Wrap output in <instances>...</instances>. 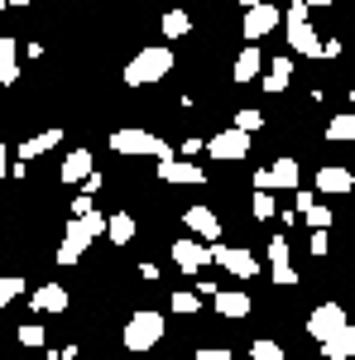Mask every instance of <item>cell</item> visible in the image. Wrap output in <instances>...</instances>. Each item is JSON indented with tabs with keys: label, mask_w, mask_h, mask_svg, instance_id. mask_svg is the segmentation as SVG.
I'll return each instance as SVG.
<instances>
[{
	"label": "cell",
	"mask_w": 355,
	"mask_h": 360,
	"mask_svg": "<svg viewBox=\"0 0 355 360\" xmlns=\"http://www.w3.org/2000/svg\"><path fill=\"white\" fill-rule=\"evenodd\" d=\"M101 236H106V217H101L96 207H91L86 217H72V221L63 226V245H58V264H77V259L86 255V245H91V240H101Z\"/></svg>",
	"instance_id": "6da1fadb"
},
{
	"label": "cell",
	"mask_w": 355,
	"mask_h": 360,
	"mask_svg": "<svg viewBox=\"0 0 355 360\" xmlns=\"http://www.w3.org/2000/svg\"><path fill=\"white\" fill-rule=\"evenodd\" d=\"M168 72H173V49L168 44H149V49H139L130 63H125V86H154L164 82Z\"/></svg>",
	"instance_id": "7a4b0ae2"
},
{
	"label": "cell",
	"mask_w": 355,
	"mask_h": 360,
	"mask_svg": "<svg viewBox=\"0 0 355 360\" xmlns=\"http://www.w3.org/2000/svg\"><path fill=\"white\" fill-rule=\"evenodd\" d=\"M164 312H154V307H139L135 317L125 322V332H120V346L125 351H154L159 341H164Z\"/></svg>",
	"instance_id": "3957f363"
},
{
	"label": "cell",
	"mask_w": 355,
	"mask_h": 360,
	"mask_svg": "<svg viewBox=\"0 0 355 360\" xmlns=\"http://www.w3.org/2000/svg\"><path fill=\"white\" fill-rule=\"evenodd\" d=\"M110 149L115 154H144V159H168L173 144L154 130H139V125H125V130H110Z\"/></svg>",
	"instance_id": "277c9868"
},
{
	"label": "cell",
	"mask_w": 355,
	"mask_h": 360,
	"mask_svg": "<svg viewBox=\"0 0 355 360\" xmlns=\"http://www.w3.org/2000/svg\"><path fill=\"white\" fill-rule=\"evenodd\" d=\"M207 250H212V264H221L231 278H240V283H250V278L259 274V259H254V250L245 245H221V240H207Z\"/></svg>",
	"instance_id": "5b68a950"
},
{
	"label": "cell",
	"mask_w": 355,
	"mask_h": 360,
	"mask_svg": "<svg viewBox=\"0 0 355 360\" xmlns=\"http://www.w3.org/2000/svg\"><path fill=\"white\" fill-rule=\"evenodd\" d=\"M278 25H283V10L269 5V0H254V5H245V15H240V34H245L250 44H259V39L273 34Z\"/></svg>",
	"instance_id": "8992f818"
},
{
	"label": "cell",
	"mask_w": 355,
	"mask_h": 360,
	"mask_svg": "<svg viewBox=\"0 0 355 360\" xmlns=\"http://www.w3.org/2000/svg\"><path fill=\"white\" fill-rule=\"evenodd\" d=\"M250 130H240V125H231V130H217V135L207 139V154L217 159V164H240L250 154Z\"/></svg>",
	"instance_id": "52a82bcc"
},
{
	"label": "cell",
	"mask_w": 355,
	"mask_h": 360,
	"mask_svg": "<svg viewBox=\"0 0 355 360\" xmlns=\"http://www.w3.org/2000/svg\"><path fill=\"white\" fill-rule=\"evenodd\" d=\"M168 255H173V264H178L188 278H197L207 264H212V250H207V240H197V236H178V240L168 245Z\"/></svg>",
	"instance_id": "ba28073f"
},
{
	"label": "cell",
	"mask_w": 355,
	"mask_h": 360,
	"mask_svg": "<svg viewBox=\"0 0 355 360\" xmlns=\"http://www.w3.org/2000/svg\"><path fill=\"white\" fill-rule=\"evenodd\" d=\"M346 322H351V317H346V307H341V303H317L312 312H307V322H302V327H307L312 341H327V336L341 332Z\"/></svg>",
	"instance_id": "9c48e42d"
},
{
	"label": "cell",
	"mask_w": 355,
	"mask_h": 360,
	"mask_svg": "<svg viewBox=\"0 0 355 360\" xmlns=\"http://www.w3.org/2000/svg\"><path fill=\"white\" fill-rule=\"evenodd\" d=\"M298 178H302V168L298 159H273L269 168H254V188H264V193H273V188H298Z\"/></svg>",
	"instance_id": "30bf717a"
},
{
	"label": "cell",
	"mask_w": 355,
	"mask_h": 360,
	"mask_svg": "<svg viewBox=\"0 0 355 360\" xmlns=\"http://www.w3.org/2000/svg\"><path fill=\"white\" fill-rule=\"evenodd\" d=\"M269 278L278 288H298V269H293V245L283 240V236H273L269 240Z\"/></svg>",
	"instance_id": "8fae6325"
},
{
	"label": "cell",
	"mask_w": 355,
	"mask_h": 360,
	"mask_svg": "<svg viewBox=\"0 0 355 360\" xmlns=\"http://www.w3.org/2000/svg\"><path fill=\"white\" fill-rule=\"evenodd\" d=\"M288 25V53H302V58H322V39L312 29V15L307 20H283Z\"/></svg>",
	"instance_id": "7c38bea8"
},
{
	"label": "cell",
	"mask_w": 355,
	"mask_h": 360,
	"mask_svg": "<svg viewBox=\"0 0 355 360\" xmlns=\"http://www.w3.org/2000/svg\"><path fill=\"white\" fill-rule=\"evenodd\" d=\"M212 307H217V317H226V322H240V317H250V293L245 288H217L212 293Z\"/></svg>",
	"instance_id": "4fadbf2b"
},
{
	"label": "cell",
	"mask_w": 355,
	"mask_h": 360,
	"mask_svg": "<svg viewBox=\"0 0 355 360\" xmlns=\"http://www.w3.org/2000/svg\"><path fill=\"white\" fill-rule=\"evenodd\" d=\"M159 178L164 183H207V168H197L192 159H178V154H168V159H159Z\"/></svg>",
	"instance_id": "5bb4252c"
},
{
	"label": "cell",
	"mask_w": 355,
	"mask_h": 360,
	"mask_svg": "<svg viewBox=\"0 0 355 360\" xmlns=\"http://www.w3.org/2000/svg\"><path fill=\"white\" fill-rule=\"evenodd\" d=\"M183 226L197 240H221V217L212 207H183Z\"/></svg>",
	"instance_id": "9a60e30c"
},
{
	"label": "cell",
	"mask_w": 355,
	"mask_h": 360,
	"mask_svg": "<svg viewBox=\"0 0 355 360\" xmlns=\"http://www.w3.org/2000/svg\"><path fill=\"white\" fill-rule=\"evenodd\" d=\"M29 303H34V312H67L72 293H67L63 283H39V288L29 293Z\"/></svg>",
	"instance_id": "2e32d148"
},
{
	"label": "cell",
	"mask_w": 355,
	"mask_h": 360,
	"mask_svg": "<svg viewBox=\"0 0 355 360\" xmlns=\"http://www.w3.org/2000/svg\"><path fill=\"white\" fill-rule=\"evenodd\" d=\"M288 82H293V53H273L269 68H264V91L283 96V91H288Z\"/></svg>",
	"instance_id": "e0dca14e"
},
{
	"label": "cell",
	"mask_w": 355,
	"mask_h": 360,
	"mask_svg": "<svg viewBox=\"0 0 355 360\" xmlns=\"http://www.w3.org/2000/svg\"><path fill=\"white\" fill-rule=\"evenodd\" d=\"M317 346H322V360H355V322H346L341 332H331Z\"/></svg>",
	"instance_id": "ac0fdd59"
},
{
	"label": "cell",
	"mask_w": 355,
	"mask_h": 360,
	"mask_svg": "<svg viewBox=\"0 0 355 360\" xmlns=\"http://www.w3.org/2000/svg\"><path fill=\"white\" fill-rule=\"evenodd\" d=\"M259 72H264V53H259V44H250V49H240V53H235V68H231V82H254V77H259Z\"/></svg>",
	"instance_id": "d6986e66"
},
{
	"label": "cell",
	"mask_w": 355,
	"mask_h": 360,
	"mask_svg": "<svg viewBox=\"0 0 355 360\" xmlns=\"http://www.w3.org/2000/svg\"><path fill=\"white\" fill-rule=\"evenodd\" d=\"M355 188V168H336V164H327V168H317V193H351Z\"/></svg>",
	"instance_id": "ffe728a7"
},
{
	"label": "cell",
	"mask_w": 355,
	"mask_h": 360,
	"mask_svg": "<svg viewBox=\"0 0 355 360\" xmlns=\"http://www.w3.org/2000/svg\"><path fill=\"white\" fill-rule=\"evenodd\" d=\"M63 144V130H39V135H29V139H20V159L25 164H34V159H44L49 149H58Z\"/></svg>",
	"instance_id": "44dd1931"
},
{
	"label": "cell",
	"mask_w": 355,
	"mask_h": 360,
	"mask_svg": "<svg viewBox=\"0 0 355 360\" xmlns=\"http://www.w3.org/2000/svg\"><path fill=\"white\" fill-rule=\"evenodd\" d=\"M0 82H5V86L20 82V44H15L10 34L0 39Z\"/></svg>",
	"instance_id": "7402d4cb"
},
{
	"label": "cell",
	"mask_w": 355,
	"mask_h": 360,
	"mask_svg": "<svg viewBox=\"0 0 355 360\" xmlns=\"http://www.w3.org/2000/svg\"><path fill=\"white\" fill-rule=\"evenodd\" d=\"M86 173H91V149H72V154L63 159V168H58L63 183H82Z\"/></svg>",
	"instance_id": "603a6c76"
},
{
	"label": "cell",
	"mask_w": 355,
	"mask_h": 360,
	"mask_svg": "<svg viewBox=\"0 0 355 360\" xmlns=\"http://www.w3.org/2000/svg\"><path fill=\"white\" fill-rule=\"evenodd\" d=\"M135 217H130V212H115V217H106V240L110 245H130V240H135Z\"/></svg>",
	"instance_id": "cb8c5ba5"
},
{
	"label": "cell",
	"mask_w": 355,
	"mask_h": 360,
	"mask_svg": "<svg viewBox=\"0 0 355 360\" xmlns=\"http://www.w3.org/2000/svg\"><path fill=\"white\" fill-rule=\"evenodd\" d=\"M327 139H331V144H351V139H355V111L331 115V120H327Z\"/></svg>",
	"instance_id": "d4e9b609"
},
{
	"label": "cell",
	"mask_w": 355,
	"mask_h": 360,
	"mask_svg": "<svg viewBox=\"0 0 355 360\" xmlns=\"http://www.w3.org/2000/svg\"><path fill=\"white\" fill-rule=\"evenodd\" d=\"M159 29H164V39H183V34H192V15L188 10H168L159 20Z\"/></svg>",
	"instance_id": "484cf974"
},
{
	"label": "cell",
	"mask_w": 355,
	"mask_h": 360,
	"mask_svg": "<svg viewBox=\"0 0 355 360\" xmlns=\"http://www.w3.org/2000/svg\"><path fill=\"white\" fill-rule=\"evenodd\" d=\"M302 217H307V226H322V231H331V207H322L317 197L302 207Z\"/></svg>",
	"instance_id": "4316f807"
},
{
	"label": "cell",
	"mask_w": 355,
	"mask_h": 360,
	"mask_svg": "<svg viewBox=\"0 0 355 360\" xmlns=\"http://www.w3.org/2000/svg\"><path fill=\"white\" fill-rule=\"evenodd\" d=\"M20 293H25V278H15V274H5V278H0V312L15 303Z\"/></svg>",
	"instance_id": "83f0119b"
},
{
	"label": "cell",
	"mask_w": 355,
	"mask_h": 360,
	"mask_svg": "<svg viewBox=\"0 0 355 360\" xmlns=\"http://www.w3.org/2000/svg\"><path fill=\"white\" fill-rule=\"evenodd\" d=\"M49 332H44V322H20V346H44Z\"/></svg>",
	"instance_id": "f1b7e54d"
},
{
	"label": "cell",
	"mask_w": 355,
	"mask_h": 360,
	"mask_svg": "<svg viewBox=\"0 0 355 360\" xmlns=\"http://www.w3.org/2000/svg\"><path fill=\"white\" fill-rule=\"evenodd\" d=\"M202 307V293H192V288H183V293H173V312H183V317H192Z\"/></svg>",
	"instance_id": "f546056e"
},
{
	"label": "cell",
	"mask_w": 355,
	"mask_h": 360,
	"mask_svg": "<svg viewBox=\"0 0 355 360\" xmlns=\"http://www.w3.org/2000/svg\"><path fill=\"white\" fill-rule=\"evenodd\" d=\"M250 356L254 360H283V346L278 341H250Z\"/></svg>",
	"instance_id": "4dcf8cb0"
},
{
	"label": "cell",
	"mask_w": 355,
	"mask_h": 360,
	"mask_svg": "<svg viewBox=\"0 0 355 360\" xmlns=\"http://www.w3.org/2000/svg\"><path fill=\"white\" fill-rule=\"evenodd\" d=\"M231 125H240V130H250V135H254V130H264V111H235V120H231Z\"/></svg>",
	"instance_id": "1f68e13d"
},
{
	"label": "cell",
	"mask_w": 355,
	"mask_h": 360,
	"mask_svg": "<svg viewBox=\"0 0 355 360\" xmlns=\"http://www.w3.org/2000/svg\"><path fill=\"white\" fill-rule=\"evenodd\" d=\"M250 207H254V221H269L273 217V197L264 193V188H254V202H250Z\"/></svg>",
	"instance_id": "d6a6232c"
},
{
	"label": "cell",
	"mask_w": 355,
	"mask_h": 360,
	"mask_svg": "<svg viewBox=\"0 0 355 360\" xmlns=\"http://www.w3.org/2000/svg\"><path fill=\"white\" fill-rule=\"evenodd\" d=\"M307 250H312V255L322 259V255L331 250V231H322V226H312V240H307Z\"/></svg>",
	"instance_id": "836d02e7"
},
{
	"label": "cell",
	"mask_w": 355,
	"mask_h": 360,
	"mask_svg": "<svg viewBox=\"0 0 355 360\" xmlns=\"http://www.w3.org/2000/svg\"><path fill=\"white\" fill-rule=\"evenodd\" d=\"M82 193H91V197L101 193V173H96V168H91V173H86V178H82Z\"/></svg>",
	"instance_id": "e575fe53"
},
{
	"label": "cell",
	"mask_w": 355,
	"mask_h": 360,
	"mask_svg": "<svg viewBox=\"0 0 355 360\" xmlns=\"http://www.w3.org/2000/svg\"><path fill=\"white\" fill-rule=\"evenodd\" d=\"M67 212H72V217H86V212H91V193H82L72 207H67Z\"/></svg>",
	"instance_id": "d590c367"
},
{
	"label": "cell",
	"mask_w": 355,
	"mask_h": 360,
	"mask_svg": "<svg viewBox=\"0 0 355 360\" xmlns=\"http://www.w3.org/2000/svg\"><path fill=\"white\" fill-rule=\"evenodd\" d=\"M197 360H231V351H226V346H217V351H207V346H202V351H197Z\"/></svg>",
	"instance_id": "8d00e7d4"
},
{
	"label": "cell",
	"mask_w": 355,
	"mask_h": 360,
	"mask_svg": "<svg viewBox=\"0 0 355 360\" xmlns=\"http://www.w3.org/2000/svg\"><path fill=\"white\" fill-rule=\"evenodd\" d=\"M322 58H341V39H322Z\"/></svg>",
	"instance_id": "74e56055"
},
{
	"label": "cell",
	"mask_w": 355,
	"mask_h": 360,
	"mask_svg": "<svg viewBox=\"0 0 355 360\" xmlns=\"http://www.w3.org/2000/svg\"><path fill=\"white\" fill-rule=\"evenodd\" d=\"M0 178H10V149L0 144Z\"/></svg>",
	"instance_id": "f35d334b"
},
{
	"label": "cell",
	"mask_w": 355,
	"mask_h": 360,
	"mask_svg": "<svg viewBox=\"0 0 355 360\" xmlns=\"http://www.w3.org/2000/svg\"><path fill=\"white\" fill-rule=\"evenodd\" d=\"M302 5H312V10H322V5H331V0H302Z\"/></svg>",
	"instance_id": "ab89813d"
},
{
	"label": "cell",
	"mask_w": 355,
	"mask_h": 360,
	"mask_svg": "<svg viewBox=\"0 0 355 360\" xmlns=\"http://www.w3.org/2000/svg\"><path fill=\"white\" fill-rule=\"evenodd\" d=\"M10 5H20V10H25V5H34V0H10Z\"/></svg>",
	"instance_id": "60d3db41"
},
{
	"label": "cell",
	"mask_w": 355,
	"mask_h": 360,
	"mask_svg": "<svg viewBox=\"0 0 355 360\" xmlns=\"http://www.w3.org/2000/svg\"><path fill=\"white\" fill-rule=\"evenodd\" d=\"M0 10H10V0H0Z\"/></svg>",
	"instance_id": "b9f144b4"
},
{
	"label": "cell",
	"mask_w": 355,
	"mask_h": 360,
	"mask_svg": "<svg viewBox=\"0 0 355 360\" xmlns=\"http://www.w3.org/2000/svg\"><path fill=\"white\" fill-rule=\"evenodd\" d=\"M235 5H254V0H235Z\"/></svg>",
	"instance_id": "7bdbcfd3"
},
{
	"label": "cell",
	"mask_w": 355,
	"mask_h": 360,
	"mask_svg": "<svg viewBox=\"0 0 355 360\" xmlns=\"http://www.w3.org/2000/svg\"><path fill=\"white\" fill-rule=\"evenodd\" d=\"M0 91H5V82H0Z\"/></svg>",
	"instance_id": "ee69618b"
}]
</instances>
